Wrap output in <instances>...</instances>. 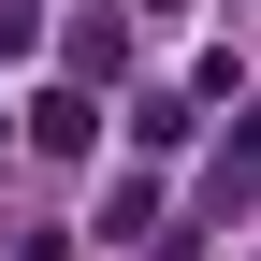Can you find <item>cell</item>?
Returning a JSON list of instances; mask_svg holds the SVG:
<instances>
[{
    "label": "cell",
    "instance_id": "3957f363",
    "mask_svg": "<svg viewBox=\"0 0 261 261\" xmlns=\"http://www.w3.org/2000/svg\"><path fill=\"white\" fill-rule=\"evenodd\" d=\"M102 232H160V174H116L102 189Z\"/></svg>",
    "mask_w": 261,
    "mask_h": 261
},
{
    "label": "cell",
    "instance_id": "7a4b0ae2",
    "mask_svg": "<svg viewBox=\"0 0 261 261\" xmlns=\"http://www.w3.org/2000/svg\"><path fill=\"white\" fill-rule=\"evenodd\" d=\"M203 189H218V203H261V102H247L232 145H218V174H203Z\"/></svg>",
    "mask_w": 261,
    "mask_h": 261
},
{
    "label": "cell",
    "instance_id": "6da1fadb",
    "mask_svg": "<svg viewBox=\"0 0 261 261\" xmlns=\"http://www.w3.org/2000/svg\"><path fill=\"white\" fill-rule=\"evenodd\" d=\"M102 145V102H87V87H44V102H29V160H87Z\"/></svg>",
    "mask_w": 261,
    "mask_h": 261
},
{
    "label": "cell",
    "instance_id": "277c9868",
    "mask_svg": "<svg viewBox=\"0 0 261 261\" xmlns=\"http://www.w3.org/2000/svg\"><path fill=\"white\" fill-rule=\"evenodd\" d=\"M0 58H44V0H0Z\"/></svg>",
    "mask_w": 261,
    "mask_h": 261
}]
</instances>
